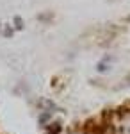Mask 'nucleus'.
Instances as JSON below:
<instances>
[{
    "instance_id": "obj_1",
    "label": "nucleus",
    "mask_w": 130,
    "mask_h": 134,
    "mask_svg": "<svg viewBox=\"0 0 130 134\" xmlns=\"http://www.w3.org/2000/svg\"><path fill=\"white\" fill-rule=\"evenodd\" d=\"M116 134H130V111H121L116 120Z\"/></svg>"
},
{
    "instance_id": "obj_2",
    "label": "nucleus",
    "mask_w": 130,
    "mask_h": 134,
    "mask_svg": "<svg viewBox=\"0 0 130 134\" xmlns=\"http://www.w3.org/2000/svg\"><path fill=\"white\" fill-rule=\"evenodd\" d=\"M14 23H16V29H23V25H21V20H20V18H16V20H14Z\"/></svg>"
}]
</instances>
